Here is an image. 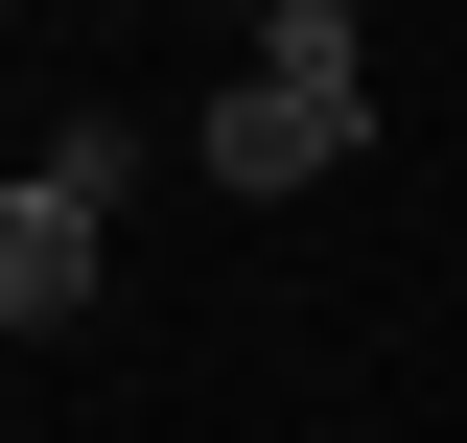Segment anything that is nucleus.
Segmentation results:
<instances>
[{"instance_id": "2", "label": "nucleus", "mask_w": 467, "mask_h": 443, "mask_svg": "<svg viewBox=\"0 0 467 443\" xmlns=\"http://www.w3.org/2000/svg\"><path fill=\"white\" fill-rule=\"evenodd\" d=\"M70 304H94V211L24 164V187H0V327H70Z\"/></svg>"}, {"instance_id": "1", "label": "nucleus", "mask_w": 467, "mask_h": 443, "mask_svg": "<svg viewBox=\"0 0 467 443\" xmlns=\"http://www.w3.org/2000/svg\"><path fill=\"white\" fill-rule=\"evenodd\" d=\"M374 140V70H234L211 94V187H327Z\"/></svg>"}]
</instances>
